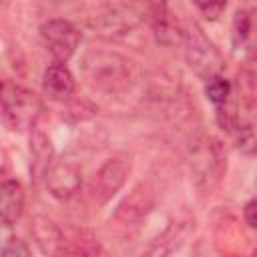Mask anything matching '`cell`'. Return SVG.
<instances>
[{
  "instance_id": "6",
  "label": "cell",
  "mask_w": 257,
  "mask_h": 257,
  "mask_svg": "<svg viewBox=\"0 0 257 257\" xmlns=\"http://www.w3.org/2000/svg\"><path fill=\"white\" fill-rule=\"evenodd\" d=\"M131 173V161L124 155H116L112 159H108L98 173L94 175L92 183H90V199L96 205H104L108 203L124 185L126 177Z\"/></svg>"
},
{
  "instance_id": "8",
  "label": "cell",
  "mask_w": 257,
  "mask_h": 257,
  "mask_svg": "<svg viewBox=\"0 0 257 257\" xmlns=\"http://www.w3.org/2000/svg\"><path fill=\"white\" fill-rule=\"evenodd\" d=\"M44 181H46V189L52 197L70 199L74 193H78V189L82 185V173H80L78 165H74L72 161H58V163L50 165Z\"/></svg>"
},
{
  "instance_id": "2",
  "label": "cell",
  "mask_w": 257,
  "mask_h": 257,
  "mask_svg": "<svg viewBox=\"0 0 257 257\" xmlns=\"http://www.w3.org/2000/svg\"><path fill=\"white\" fill-rule=\"evenodd\" d=\"M189 167L199 187L209 191L217 187L227 171V155L221 141L211 135L195 139L189 147Z\"/></svg>"
},
{
  "instance_id": "3",
  "label": "cell",
  "mask_w": 257,
  "mask_h": 257,
  "mask_svg": "<svg viewBox=\"0 0 257 257\" xmlns=\"http://www.w3.org/2000/svg\"><path fill=\"white\" fill-rule=\"evenodd\" d=\"M42 112L40 98L26 86L4 80L2 84V122L10 131H28Z\"/></svg>"
},
{
  "instance_id": "20",
  "label": "cell",
  "mask_w": 257,
  "mask_h": 257,
  "mask_svg": "<svg viewBox=\"0 0 257 257\" xmlns=\"http://www.w3.org/2000/svg\"><path fill=\"white\" fill-rule=\"evenodd\" d=\"M255 255H257V249H255Z\"/></svg>"
},
{
  "instance_id": "17",
  "label": "cell",
  "mask_w": 257,
  "mask_h": 257,
  "mask_svg": "<svg viewBox=\"0 0 257 257\" xmlns=\"http://www.w3.org/2000/svg\"><path fill=\"white\" fill-rule=\"evenodd\" d=\"M2 257H28L30 255V249L28 245L18 239V237H10L4 245H2Z\"/></svg>"
},
{
  "instance_id": "18",
  "label": "cell",
  "mask_w": 257,
  "mask_h": 257,
  "mask_svg": "<svg viewBox=\"0 0 257 257\" xmlns=\"http://www.w3.org/2000/svg\"><path fill=\"white\" fill-rule=\"evenodd\" d=\"M243 217H245V223H247L251 229H257V197L251 199V201L245 205Z\"/></svg>"
},
{
  "instance_id": "19",
  "label": "cell",
  "mask_w": 257,
  "mask_h": 257,
  "mask_svg": "<svg viewBox=\"0 0 257 257\" xmlns=\"http://www.w3.org/2000/svg\"><path fill=\"white\" fill-rule=\"evenodd\" d=\"M245 74L257 84V46L247 54L245 58Z\"/></svg>"
},
{
  "instance_id": "12",
  "label": "cell",
  "mask_w": 257,
  "mask_h": 257,
  "mask_svg": "<svg viewBox=\"0 0 257 257\" xmlns=\"http://www.w3.org/2000/svg\"><path fill=\"white\" fill-rule=\"evenodd\" d=\"M30 151H32V163L30 171L34 179H44L50 165H52V145L44 133H34L30 139Z\"/></svg>"
},
{
  "instance_id": "4",
  "label": "cell",
  "mask_w": 257,
  "mask_h": 257,
  "mask_svg": "<svg viewBox=\"0 0 257 257\" xmlns=\"http://www.w3.org/2000/svg\"><path fill=\"white\" fill-rule=\"evenodd\" d=\"M183 42H185V58L189 66L203 76L205 80L213 74H219L223 68V56L215 48V44L203 34L199 26H191L189 30L183 32Z\"/></svg>"
},
{
  "instance_id": "10",
  "label": "cell",
  "mask_w": 257,
  "mask_h": 257,
  "mask_svg": "<svg viewBox=\"0 0 257 257\" xmlns=\"http://www.w3.org/2000/svg\"><path fill=\"white\" fill-rule=\"evenodd\" d=\"M24 209V189L18 181H4L0 189V221L8 229L12 227Z\"/></svg>"
},
{
  "instance_id": "15",
  "label": "cell",
  "mask_w": 257,
  "mask_h": 257,
  "mask_svg": "<svg viewBox=\"0 0 257 257\" xmlns=\"http://www.w3.org/2000/svg\"><path fill=\"white\" fill-rule=\"evenodd\" d=\"M251 28H253L251 14L245 8H239L235 14V20H233V44L235 46L243 44L247 40V36L251 34Z\"/></svg>"
},
{
  "instance_id": "9",
  "label": "cell",
  "mask_w": 257,
  "mask_h": 257,
  "mask_svg": "<svg viewBox=\"0 0 257 257\" xmlns=\"http://www.w3.org/2000/svg\"><path fill=\"white\" fill-rule=\"evenodd\" d=\"M74 88H76L74 76H72V72L64 66V62L50 64V66L44 70V76H42V90H44V94H46L50 100H56V102L68 100V98L74 94Z\"/></svg>"
},
{
  "instance_id": "16",
  "label": "cell",
  "mask_w": 257,
  "mask_h": 257,
  "mask_svg": "<svg viewBox=\"0 0 257 257\" xmlns=\"http://www.w3.org/2000/svg\"><path fill=\"white\" fill-rule=\"evenodd\" d=\"M193 4L207 20H217L225 12L229 0H193Z\"/></svg>"
},
{
  "instance_id": "11",
  "label": "cell",
  "mask_w": 257,
  "mask_h": 257,
  "mask_svg": "<svg viewBox=\"0 0 257 257\" xmlns=\"http://www.w3.org/2000/svg\"><path fill=\"white\" fill-rule=\"evenodd\" d=\"M38 247L46 255H60L64 247V233L46 217H34L30 227Z\"/></svg>"
},
{
  "instance_id": "5",
  "label": "cell",
  "mask_w": 257,
  "mask_h": 257,
  "mask_svg": "<svg viewBox=\"0 0 257 257\" xmlns=\"http://www.w3.org/2000/svg\"><path fill=\"white\" fill-rule=\"evenodd\" d=\"M40 38L56 62H66L78 48L80 30L70 20L52 18L40 26Z\"/></svg>"
},
{
  "instance_id": "7",
  "label": "cell",
  "mask_w": 257,
  "mask_h": 257,
  "mask_svg": "<svg viewBox=\"0 0 257 257\" xmlns=\"http://www.w3.org/2000/svg\"><path fill=\"white\" fill-rule=\"evenodd\" d=\"M157 203V195L155 189L149 183H139L137 187H133V191L118 203L116 211H114V221L124 225V227H133L139 225L141 221L147 219V215L153 211Z\"/></svg>"
},
{
  "instance_id": "14",
  "label": "cell",
  "mask_w": 257,
  "mask_h": 257,
  "mask_svg": "<svg viewBox=\"0 0 257 257\" xmlns=\"http://www.w3.org/2000/svg\"><path fill=\"white\" fill-rule=\"evenodd\" d=\"M205 94H207V98H209L217 108H221V106L227 104V100H229V96H231V82H229L221 72H219V74H213V76H209L207 82H205Z\"/></svg>"
},
{
  "instance_id": "13",
  "label": "cell",
  "mask_w": 257,
  "mask_h": 257,
  "mask_svg": "<svg viewBox=\"0 0 257 257\" xmlns=\"http://www.w3.org/2000/svg\"><path fill=\"white\" fill-rule=\"evenodd\" d=\"M62 253H66V255H100V253H104V249L100 247V243L94 239V235L90 231L80 229V231H72L70 237L64 235Z\"/></svg>"
},
{
  "instance_id": "1",
  "label": "cell",
  "mask_w": 257,
  "mask_h": 257,
  "mask_svg": "<svg viewBox=\"0 0 257 257\" xmlns=\"http://www.w3.org/2000/svg\"><path fill=\"white\" fill-rule=\"evenodd\" d=\"M80 72L92 90L108 96L124 94L137 82V64L116 50H88L82 56Z\"/></svg>"
}]
</instances>
